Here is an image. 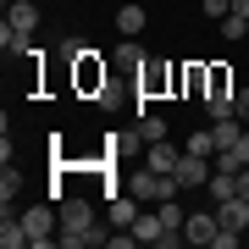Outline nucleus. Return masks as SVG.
<instances>
[{"mask_svg": "<svg viewBox=\"0 0 249 249\" xmlns=\"http://www.w3.org/2000/svg\"><path fill=\"white\" fill-rule=\"evenodd\" d=\"M216 222H222V227H232V232H244V227H249V199H244V194L222 199V205H216Z\"/></svg>", "mask_w": 249, "mask_h": 249, "instance_id": "6", "label": "nucleus"}, {"mask_svg": "<svg viewBox=\"0 0 249 249\" xmlns=\"http://www.w3.org/2000/svg\"><path fill=\"white\" fill-rule=\"evenodd\" d=\"M139 205H144L139 194H111V211H106L111 227H133V222H139Z\"/></svg>", "mask_w": 249, "mask_h": 249, "instance_id": "7", "label": "nucleus"}, {"mask_svg": "<svg viewBox=\"0 0 249 249\" xmlns=\"http://www.w3.org/2000/svg\"><path fill=\"white\" fill-rule=\"evenodd\" d=\"M127 194H139L144 205H160V199H172V194H178V178H172V172L144 166V172H133V178H127Z\"/></svg>", "mask_w": 249, "mask_h": 249, "instance_id": "2", "label": "nucleus"}, {"mask_svg": "<svg viewBox=\"0 0 249 249\" xmlns=\"http://www.w3.org/2000/svg\"><path fill=\"white\" fill-rule=\"evenodd\" d=\"M0 50L6 55H34V34H22V28L0 22Z\"/></svg>", "mask_w": 249, "mask_h": 249, "instance_id": "11", "label": "nucleus"}, {"mask_svg": "<svg viewBox=\"0 0 249 249\" xmlns=\"http://www.w3.org/2000/svg\"><path fill=\"white\" fill-rule=\"evenodd\" d=\"M178 160H183V150L178 144H150V150H144V166H155V172H178Z\"/></svg>", "mask_w": 249, "mask_h": 249, "instance_id": "8", "label": "nucleus"}, {"mask_svg": "<svg viewBox=\"0 0 249 249\" xmlns=\"http://www.w3.org/2000/svg\"><path fill=\"white\" fill-rule=\"evenodd\" d=\"M199 6H205V11H211V17H216V22H222V17H227V11H232V0H199Z\"/></svg>", "mask_w": 249, "mask_h": 249, "instance_id": "20", "label": "nucleus"}, {"mask_svg": "<svg viewBox=\"0 0 249 249\" xmlns=\"http://www.w3.org/2000/svg\"><path fill=\"white\" fill-rule=\"evenodd\" d=\"M6 22L22 28V34H34V28H39V6H34V0H6Z\"/></svg>", "mask_w": 249, "mask_h": 249, "instance_id": "9", "label": "nucleus"}, {"mask_svg": "<svg viewBox=\"0 0 249 249\" xmlns=\"http://www.w3.org/2000/svg\"><path fill=\"white\" fill-rule=\"evenodd\" d=\"M22 244H28L22 216H11V211H6V222H0V249H22Z\"/></svg>", "mask_w": 249, "mask_h": 249, "instance_id": "13", "label": "nucleus"}, {"mask_svg": "<svg viewBox=\"0 0 249 249\" xmlns=\"http://www.w3.org/2000/svg\"><path fill=\"white\" fill-rule=\"evenodd\" d=\"M55 216H61L55 244H67V249H94V244H106V232H94V205H89V199L67 194L61 205H55Z\"/></svg>", "mask_w": 249, "mask_h": 249, "instance_id": "1", "label": "nucleus"}, {"mask_svg": "<svg viewBox=\"0 0 249 249\" xmlns=\"http://www.w3.org/2000/svg\"><path fill=\"white\" fill-rule=\"evenodd\" d=\"M216 232H222V222H216V211H199L183 222V238L188 244H216Z\"/></svg>", "mask_w": 249, "mask_h": 249, "instance_id": "5", "label": "nucleus"}, {"mask_svg": "<svg viewBox=\"0 0 249 249\" xmlns=\"http://www.w3.org/2000/svg\"><path fill=\"white\" fill-rule=\"evenodd\" d=\"M232 11H238V17H249V0H232Z\"/></svg>", "mask_w": 249, "mask_h": 249, "instance_id": "22", "label": "nucleus"}, {"mask_svg": "<svg viewBox=\"0 0 249 249\" xmlns=\"http://www.w3.org/2000/svg\"><path fill=\"white\" fill-rule=\"evenodd\" d=\"M188 155H216V133H211V127L188 133Z\"/></svg>", "mask_w": 249, "mask_h": 249, "instance_id": "17", "label": "nucleus"}, {"mask_svg": "<svg viewBox=\"0 0 249 249\" xmlns=\"http://www.w3.org/2000/svg\"><path fill=\"white\" fill-rule=\"evenodd\" d=\"M55 55H61V61H83L89 50H83V39H61V45H55Z\"/></svg>", "mask_w": 249, "mask_h": 249, "instance_id": "18", "label": "nucleus"}, {"mask_svg": "<svg viewBox=\"0 0 249 249\" xmlns=\"http://www.w3.org/2000/svg\"><path fill=\"white\" fill-rule=\"evenodd\" d=\"M17 188H22V172L6 160V172H0V205H6V211H11V199H17Z\"/></svg>", "mask_w": 249, "mask_h": 249, "instance_id": "14", "label": "nucleus"}, {"mask_svg": "<svg viewBox=\"0 0 249 249\" xmlns=\"http://www.w3.org/2000/svg\"><path fill=\"white\" fill-rule=\"evenodd\" d=\"M166 139V116H139V144H160Z\"/></svg>", "mask_w": 249, "mask_h": 249, "instance_id": "15", "label": "nucleus"}, {"mask_svg": "<svg viewBox=\"0 0 249 249\" xmlns=\"http://www.w3.org/2000/svg\"><path fill=\"white\" fill-rule=\"evenodd\" d=\"M238 194H244V199H249V166H244V172H238Z\"/></svg>", "mask_w": 249, "mask_h": 249, "instance_id": "21", "label": "nucleus"}, {"mask_svg": "<svg viewBox=\"0 0 249 249\" xmlns=\"http://www.w3.org/2000/svg\"><path fill=\"white\" fill-rule=\"evenodd\" d=\"M222 39H227V45H238V39H249V17H238V11H227V17H222Z\"/></svg>", "mask_w": 249, "mask_h": 249, "instance_id": "16", "label": "nucleus"}, {"mask_svg": "<svg viewBox=\"0 0 249 249\" xmlns=\"http://www.w3.org/2000/svg\"><path fill=\"white\" fill-rule=\"evenodd\" d=\"M116 34H122V39H139L144 34V6H122V11H116Z\"/></svg>", "mask_w": 249, "mask_h": 249, "instance_id": "12", "label": "nucleus"}, {"mask_svg": "<svg viewBox=\"0 0 249 249\" xmlns=\"http://www.w3.org/2000/svg\"><path fill=\"white\" fill-rule=\"evenodd\" d=\"M160 232H172L166 222H160V211H139V222H133V238H139V244H160Z\"/></svg>", "mask_w": 249, "mask_h": 249, "instance_id": "10", "label": "nucleus"}, {"mask_svg": "<svg viewBox=\"0 0 249 249\" xmlns=\"http://www.w3.org/2000/svg\"><path fill=\"white\" fill-rule=\"evenodd\" d=\"M211 172H216L211 155H188V150H183V160H178L172 178H178V188H205V183H211Z\"/></svg>", "mask_w": 249, "mask_h": 249, "instance_id": "4", "label": "nucleus"}, {"mask_svg": "<svg viewBox=\"0 0 249 249\" xmlns=\"http://www.w3.org/2000/svg\"><path fill=\"white\" fill-rule=\"evenodd\" d=\"M22 227H28V244H34V249H50L55 232H61V216H55V205H28Z\"/></svg>", "mask_w": 249, "mask_h": 249, "instance_id": "3", "label": "nucleus"}, {"mask_svg": "<svg viewBox=\"0 0 249 249\" xmlns=\"http://www.w3.org/2000/svg\"><path fill=\"white\" fill-rule=\"evenodd\" d=\"M232 116H238V122H249V83L232 94Z\"/></svg>", "mask_w": 249, "mask_h": 249, "instance_id": "19", "label": "nucleus"}]
</instances>
